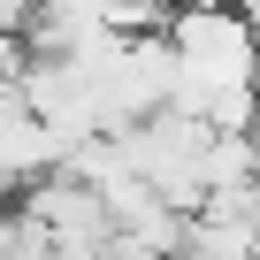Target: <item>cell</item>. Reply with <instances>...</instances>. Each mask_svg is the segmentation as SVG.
<instances>
[{
    "label": "cell",
    "instance_id": "1",
    "mask_svg": "<svg viewBox=\"0 0 260 260\" xmlns=\"http://www.w3.org/2000/svg\"><path fill=\"white\" fill-rule=\"evenodd\" d=\"M169 8H230V0H169Z\"/></svg>",
    "mask_w": 260,
    "mask_h": 260
}]
</instances>
